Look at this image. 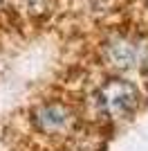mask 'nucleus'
<instances>
[{
    "mask_svg": "<svg viewBox=\"0 0 148 151\" xmlns=\"http://www.w3.org/2000/svg\"><path fill=\"white\" fill-rule=\"evenodd\" d=\"M108 59L117 68H132L142 61V47L130 38H115L108 45Z\"/></svg>",
    "mask_w": 148,
    "mask_h": 151,
    "instance_id": "f03ea898",
    "label": "nucleus"
},
{
    "mask_svg": "<svg viewBox=\"0 0 148 151\" xmlns=\"http://www.w3.org/2000/svg\"><path fill=\"white\" fill-rule=\"evenodd\" d=\"M99 104L112 117L126 115L137 104V88L128 81L112 79V81H108L103 88L99 90Z\"/></svg>",
    "mask_w": 148,
    "mask_h": 151,
    "instance_id": "f257e3e1",
    "label": "nucleus"
},
{
    "mask_svg": "<svg viewBox=\"0 0 148 151\" xmlns=\"http://www.w3.org/2000/svg\"><path fill=\"white\" fill-rule=\"evenodd\" d=\"M27 5H29L31 12H45V0H27Z\"/></svg>",
    "mask_w": 148,
    "mask_h": 151,
    "instance_id": "20e7f679",
    "label": "nucleus"
},
{
    "mask_svg": "<svg viewBox=\"0 0 148 151\" xmlns=\"http://www.w3.org/2000/svg\"><path fill=\"white\" fill-rule=\"evenodd\" d=\"M36 126L41 131H47V133H54V131H61L70 124V111L63 104H47V106L38 108L36 111Z\"/></svg>",
    "mask_w": 148,
    "mask_h": 151,
    "instance_id": "7ed1b4c3",
    "label": "nucleus"
}]
</instances>
